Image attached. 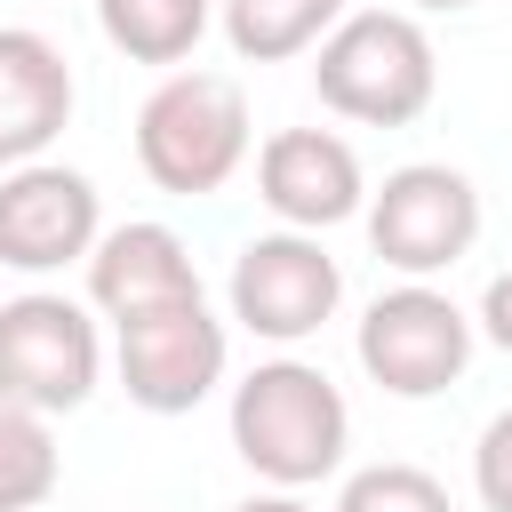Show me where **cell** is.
Wrapping results in <instances>:
<instances>
[{"mask_svg": "<svg viewBox=\"0 0 512 512\" xmlns=\"http://www.w3.org/2000/svg\"><path fill=\"white\" fill-rule=\"evenodd\" d=\"M88 304L120 328L168 304H200V264L168 224H120L88 248Z\"/></svg>", "mask_w": 512, "mask_h": 512, "instance_id": "8fae6325", "label": "cell"}, {"mask_svg": "<svg viewBox=\"0 0 512 512\" xmlns=\"http://www.w3.org/2000/svg\"><path fill=\"white\" fill-rule=\"evenodd\" d=\"M104 376V336L72 296H8L0 304V400L32 416H64L96 392Z\"/></svg>", "mask_w": 512, "mask_h": 512, "instance_id": "277c9868", "label": "cell"}, {"mask_svg": "<svg viewBox=\"0 0 512 512\" xmlns=\"http://www.w3.org/2000/svg\"><path fill=\"white\" fill-rule=\"evenodd\" d=\"M136 160L160 192H216L248 160V96L224 72H168L136 112Z\"/></svg>", "mask_w": 512, "mask_h": 512, "instance_id": "3957f363", "label": "cell"}, {"mask_svg": "<svg viewBox=\"0 0 512 512\" xmlns=\"http://www.w3.org/2000/svg\"><path fill=\"white\" fill-rule=\"evenodd\" d=\"M472 488H480L488 512H512V408L488 416V432H480V448H472Z\"/></svg>", "mask_w": 512, "mask_h": 512, "instance_id": "e0dca14e", "label": "cell"}, {"mask_svg": "<svg viewBox=\"0 0 512 512\" xmlns=\"http://www.w3.org/2000/svg\"><path fill=\"white\" fill-rule=\"evenodd\" d=\"M344 24V0H224V40L248 64H288Z\"/></svg>", "mask_w": 512, "mask_h": 512, "instance_id": "4fadbf2b", "label": "cell"}, {"mask_svg": "<svg viewBox=\"0 0 512 512\" xmlns=\"http://www.w3.org/2000/svg\"><path fill=\"white\" fill-rule=\"evenodd\" d=\"M352 408L312 360H264L232 384V448L272 488H312L344 464Z\"/></svg>", "mask_w": 512, "mask_h": 512, "instance_id": "6da1fadb", "label": "cell"}, {"mask_svg": "<svg viewBox=\"0 0 512 512\" xmlns=\"http://www.w3.org/2000/svg\"><path fill=\"white\" fill-rule=\"evenodd\" d=\"M232 512H312L296 488H272V496H248V504H232Z\"/></svg>", "mask_w": 512, "mask_h": 512, "instance_id": "d6986e66", "label": "cell"}, {"mask_svg": "<svg viewBox=\"0 0 512 512\" xmlns=\"http://www.w3.org/2000/svg\"><path fill=\"white\" fill-rule=\"evenodd\" d=\"M224 320L208 304H168L144 320H120V392L144 416H184L224 384Z\"/></svg>", "mask_w": 512, "mask_h": 512, "instance_id": "ba28073f", "label": "cell"}, {"mask_svg": "<svg viewBox=\"0 0 512 512\" xmlns=\"http://www.w3.org/2000/svg\"><path fill=\"white\" fill-rule=\"evenodd\" d=\"M96 232V184L64 160H24L0 176V264L16 272H56L88 256Z\"/></svg>", "mask_w": 512, "mask_h": 512, "instance_id": "9c48e42d", "label": "cell"}, {"mask_svg": "<svg viewBox=\"0 0 512 512\" xmlns=\"http://www.w3.org/2000/svg\"><path fill=\"white\" fill-rule=\"evenodd\" d=\"M256 200L288 224V232H328L344 216H360L368 184H360V152L328 128H280L256 152Z\"/></svg>", "mask_w": 512, "mask_h": 512, "instance_id": "30bf717a", "label": "cell"}, {"mask_svg": "<svg viewBox=\"0 0 512 512\" xmlns=\"http://www.w3.org/2000/svg\"><path fill=\"white\" fill-rule=\"evenodd\" d=\"M344 304V272L312 232H256L232 256V320L264 344H304Z\"/></svg>", "mask_w": 512, "mask_h": 512, "instance_id": "52a82bcc", "label": "cell"}, {"mask_svg": "<svg viewBox=\"0 0 512 512\" xmlns=\"http://www.w3.org/2000/svg\"><path fill=\"white\" fill-rule=\"evenodd\" d=\"M408 8H472V0H408Z\"/></svg>", "mask_w": 512, "mask_h": 512, "instance_id": "ffe728a7", "label": "cell"}, {"mask_svg": "<svg viewBox=\"0 0 512 512\" xmlns=\"http://www.w3.org/2000/svg\"><path fill=\"white\" fill-rule=\"evenodd\" d=\"M472 360V320L456 312V296L408 280V288H384L368 312H360V368L392 392V400H432L464 376Z\"/></svg>", "mask_w": 512, "mask_h": 512, "instance_id": "8992f818", "label": "cell"}, {"mask_svg": "<svg viewBox=\"0 0 512 512\" xmlns=\"http://www.w3.org/2000/svg\"><path fill=\"white\" fill-rule=\"evenodd\" d=\"M56 472H64V456H56L48 416L0 400V512H40L56 496Z\"/></svg>", "mask_w": 512, "mask_h": 512, "instance_id": "9a60e30c", "label": "cell"}, {"mask_svg": "<svg viewBox=\"0 0 512 512\" xmlns=\"http://www.w3.org/2000/svg\"><path fill=\"white\" fill-rule=\"evenodd\" d=\"M312 88H320L328 112H344L360 128H408L432 104V88H440L432 32L408 8H360V16H344L320 40Z\"/></svg>", "mask_w": 512, "mask_h": 512, "instance_id": "7a4b0ae2", "label": "cell"}, {"mask_svg": "<svg viewBox=\"0 0 512 512\" xmlns=\"http://www.w3.org/2000/svg\"><path fill=\"white\" fill-rule=\"evenodd\" d=\"M96 24L136 64H184L208 32V0H96Z\"/></svg>", "mask_w": 512, "mask_h": 512, "instance_id": "5bb4252c", "label": "cell"}, {"mask_svg": "<svg viewBox=\"0 0 512 512\" xmlns=\"http://www.w3.org/2000/svg\"><path fill=\"white\" fill-rule=\"evenodd\" d=\"M72 120V64L48 32L0 24V168L40 160Z\"/></svg>", "mask_w": 512, "mask_h": 512, "instance_id": "7c38bea8", "label": "cell"}, {"mask_svg": "<svg viewBox=\"0 0 512 512\" xmlns=\"http://www.w3.org/2000/svg\"><path fill=\"white\" fill-rule=\"evenodd\" d=\"M368 240H376V256H384L392 272H408V280L448 272V264L480 240V192H472V176L448 168V160H408V168H392L384 192L368 200Z\"/></svg>", "mask_w": 512, "mask_h": 512, "instance_id": "5b68a950", "label": "cell"}, {"mask_svg": "<svg viewBox=\"0 0 512 512\" xmlns=\"http://www.w3.org/2000/svg\"><path fill=\"white\" fill-rule=\"evenodd\" d=\"M480 336H488L496 352H512V272L488 280V296H480Z\"/></svg>", "mask_w": 512, "mask_h": 512, "instance_id": "ac0fdd59", "label": "cell"}, {"mask_svg": "<svg viewBox=\"0 0 512 512\" xmlns=\"http://www.w3.org/2000/svg\"><path fill=\"white\" fill-rule=\"evenodd\" d=\"M336 512H456V504L424 464H368V472L344 480Z\"/></svg>", "mask_w": 512, "mask_h": 512, "instance_id": "2e32d148", "label": "cell"}]
</instances>
